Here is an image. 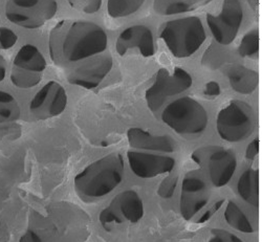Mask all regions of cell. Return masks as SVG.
Segmentation results:
<instances>
[{
	"label": "cell",
	"mask_w": 262,
	"mask_h": 242,
	"mask_svg": "<svg viewBox=\"0 0 262 242\" xmlns=\"http://www.w3.org/2000/svg\"><path fill=\"white\" fill-rule=\"evenodd\" d=\"M211 234L212 237L209 242H244L236 235L222 229H213Z\"/></svg>",
	"instance_id": "cell-30"
},
{
	"label": "cell",
	"mask_w": 262,
	"mask_h": 242,
	"mask_svg": "<svg viewBox=\"0 0 262 242\" xmlns=\"http://www.w3.org/2000/svg\"><path fill=\"white\" fill-rule=\"evenodd\" d=\"M216 188L227 186L237 168V159L233 150L221 146H205L196 149L191 156Z\"/></svg>",
	"instance_id": "cell-6"
},
{
	"label": "cell",
	"mask_w": 262,
	"mask_h": 242,
	"mask_svg": "<svg viewBox=\"0 0 262 242\" xmlns=\"http://www.w3.org/2000/svg\"><path fill=\"white\" fill-rule=\"evenodd\" d=\"M127 140L131 147L139 150L165 153L176 150V142L169 136L154 135L139 127L130 128L127 131Z\"/></svg>",
	"instance_id": "cell-17"
},
{
	"label": "cell",
	"mask_w": 262,
	"mask_h": 242,
	"mask_svg": "<svg viewBox=\"0 0 262 242\" xmlns=\"http://www.w3.org/2000/svg\"><path fill=\"white\" fill-rule=\"evenodd\" d=\"M162 121L183 137H198L208 127L205 107L190 97H182L169 103L162 113Z\"/></svg>",
	"instance_id": "cell-4"
},
{
	"label": "cell",
	"mask_w": 262,
	"mask_h": 242,
	"mask_svg": "<svg viewBox=\"0 0 262 242\" xmlns=\"http://www.w3.org/2000/svg\"><path fill=\"white\" fill-rule=\"evenodd\" d=\"M213 0H155L154 9L162 16H172L193 12L209 5Z\"/></svg>",
	"instance_id": "cell-19"
},
{
	"label": "cell",
	"mask_w": 262,
	"mask_h": 242,
	"mask_svg": "<svg viewBox=\"0 0 262 242\" xmlns=\"http://www.w3.org/2000/svg\"><path fill=\"white\" fill-rule=\"evenodd\" d=\"M19 242H43V241L36 232L32 230H28L23 236H21Z\"/></svg>",
	"instance_id": "cell-34"
},
{
	"label": "cell",
	"mask_w": 262,
	"mask_h": 242,
	"mask_svg": "<svg viewBox=\"0 0 262 242\" xmlns=\"http://www.w3.org/2000/svg\"><path fill=\"white\" fill-rule=\"evenodd\" d=\"M237 192L249 205L259 206V174L256 169H247L237 182Z\"/></svg>",
	"instance_id": "cell-20"
},
{
	"label": "cell",
	"mask_w": 262,
	"mask_h": 242,
	"mask_svg": "<svg viewBox=\"0 0 262 242\" xmlns=\"http://www.w3.org/2000/svg\"><path fill=\"white\" fill-rule=\"evenodd\" d=\"M7 75V61L0 55V82H3Z\"/></svg>",
	"instance_id": "cell-35"
},
{
	"label": "cell",
	"mask_w": 262,
	"mask_h": 242,
	"mask_svg": "<svg viewBox=\"0 0 262 242\" xmlns=\"http://www.w3.org/2000/svg\"><path fill=\"white\" fill-rule=\"evenodd\" d=\"M224 216L227 224L233 229L246 234L254 233V229L250 219L235 202H228Z\"/></svg>",
	"instance_id": "cell-21"
},
{
	"label": "cell",
	"mask_w": 262,
	"mask_h": 242,
	"mask_svg": "<svg viewBox=\"0 0 262 242\" xmlns=\"http://www.w3.org/2000/svg\"><path fill=\"white\" fill-rule=\"evenodd\" d=\"M47 70V60L41 52L32 44L21 47L16 54L11 70L12 84L20 90L37 86Z\"/></svg>",
	"instance_id": "cell-9"
},
{
	"label": "cell",
	"mask_w": 262,
	"mask_h": 242,
	"mask_svg": "<svg viewBox=\"0 0 262 242\" xmlns=\"http://www.w3.org/2000/svg\"><path fill=\"white\" fill-rule=\"evenodd\" d=\"M256 123V115L252 106L244 101L233 100L218 113L216 129L224 141L239 143L253 134Z\"/></svg>",
	"instance_id": "cell-5"
},
{
	"label": "cell",
	"mask_w": 262,
	"mask_h": 242,
	"mask_svg": "<svg viewBox=\"0 0 262 242\" xmlns=\"http://www.w3.org/2000/svg\"><path fill=\"white\" fill-rule=\"evenodd\" d=\"M18 37L13 30L0 27V50H10L17 43Z\"/></svg>",
	"instance_id": "cell-29"
},
{
	"label": "cell",
	"mask_w": 262,
	"mask_h": 242,
	"mask_svg": "<svg viewBox=\"0 0 262 242\" xmlns=\"http://www.w3.org/2000/svg\"><path fill=\"white\" fill-rule=\"evenodd\" d=\"M58 12L56 0H8L5 13L12 24L36 30L52 20Z\"/></svg>",
	"instance_id": "cell-7"
},
{
	"label": "cell",
	"mask_w": 262,
	"mask_h": 242,
	"mask_svg": "<svg viewBox=\"0 0 262 242\" xmlns=\"http://www.w3.org/2000/svg\"><path fill=\"white\" fill-rule=\"evenodd\" d=\"M251 4H253V6H254V7H257L258 0H251Z\"/></svg>",
	"instance_id": "cell-36"
},
{
	"label": "cell",
	"mask_w": 262,
	"mask_h": 242,
	"mask_svg": "<svg viewBox=\"0 0 262 242\" xmlns=\"http://www.w3.org/2000/svg\"><path fill=\"white\" fill-rule=\"evenodd\" d=\"M127 160L131 171L141 179H154L158 175L170 173L176 167L173 158L150 152L128 151Z\"/></svg>",
	"instance_id": "cell-14"
},
{
	"label": "cell",
	"mask_w": 262,
	"mask_h": 242,
	"mask_svg": "<svg viewBox=\"0 0 262 242\" xmlns=\"http://www.w3.org/2000/svg\"><path fill=\"white\" fill-rule=\"evenodd\" d=\"M207 24L214 40L221 46H229L238 35L244 21L240 0H224L218 14H207Z\"/></svg>",
	"instance_id": "cell-10"
},
{
	"label": "cell",
	"mask_w": 262,
	"mask_h": 242,
	"mask_svg": "<svg viewBox=\"0 0 262 242\" xmlns=\"http://www.w3.org/2000/svg\"><path fill=\"white\" fill-rule=\"evenodd\" d=\"M209 201V190L205 181L199 175L188 174L183 181L180 211L184 219L190 220L198 214Z\"/></svg>",
	"instance_id": "cell-15"
},
{
	"label": "cell",
	"mask_w": 262,
	"mask_h": 242,
	"mask_svg": "<svg viewBox=\"0 0 262 242\" xmlns=\"http://www.w3.org/2000/svg\"><path fill=\"white\" fill-rule=\"evenodd\" d=\"M160 38L174 57L184 59L200 50L207 34L201 18L188 16L165 22L160 29Z\"/></svg>",
	"instance_id": "cell-3"
},
{
	"label": "cell",
	"mask_w": 262,
	"mask_h": 242,
	"mask_svg": "<svg viewBox=\"0 0 262 242\" xmlns=\"http://www.w3.org/2000/svg\"><path fill=\"white\" fill-rule=\"evenodd\" d=\"M70 6L84 14H95L102 7L103 0H68Z\"/></svg>",
	"instance_id": "cell-25"
},
{
	"label": "cell",
	"mask_w": 262,
	"mask_h": 242,
	"mask_svg": "<svg viewBox=\"0 0 262 242\" xmlns=\"http://www.w3.org/2000/svg\"><path fill=\"white\" fill-rule=\"evenodd\" d=\"M224 203H225V201H224V200H222V201H218V202H216L213 206H211V207H210V209H209V210H207V211L202 215V217L200 218V220L198 222V224L202 225V224L207 223L208 220H210V219L213 217V215H214L218 210H220V209L223 207Z\"/></svg>",
	"instance_id": "cell-32"
},
{
	"label": "cell",
	"mask_w": 262,
	"mask_h": 242,
	"mask_svg": "<svg viewBox=\"0 0 262 242\" xmlns=\"http://www.w3.org/2000/svg\"><path fill=\"white\" fill-rule=\"evenodd\" d=\"M259 153V140L255 139L253 140L247 147L246 150V158L249 161H254Z\"/></svg>",
	"instance_id": "cell-33"
},
{
	"label": "cell",
	"mask_w": 262,
	"mask_h": 242,
	"mask_svg": "<svg viewBox=\"0 0 262 242\" xmlns=\"http://www.w3.org/2000/svg\"><path fill=\"white\" fill-rule=\"evenodd\" d=\"M135 49L146 58H150L156 54L154 33L144 25L127 28L117 39L116 50L120 56H124L129 50Z\"/></svg>",
	"instance_id": "cell-16"
},
{
	"label": "cell",
	"mask_w": 262,
	"mask_h": 242,
	"mask_svg": "<svg viewBox=\"0 0 262 242\" xmlns=\"http://www.w3.org/2000/svg\"><path fill=\"white\" fill-rule=\"evenodd\" d=\"M20 106L10 93L0 91V125L14 123L20 118Z\"/></svg>",
	"instance_id": "cell-22"
},
{
	"label": "cell",
	"mask_w": 262,
	"mask_h": 242,
	"mask_svg": "<svg viewBox=\"0 0 262 242\" xmlns=\"http://www.w3.org/2000/svg\"><path fill=\"white\" fill-rule=\"evenodd\" d=\"M113 65L114 59L112 55L104 52L73 69L68 75V81L85 90H94L111 73Z\"/></svg>",
	"instance_id": "cell-13"
},
{
	"label": "cell",
	"mask_w": 262,
	"mask_h": 242,
	"mask_svg": "<svg viewBox=\"0 0 262 242\" xmlns=\"http://www.w3.org/2000/svg\"><path fill=\"white\" fill-rule=\"evenodd\" d=\"M67 106V91L60 83L50 81L32 99L30 112L37 120H49L63 114Z\"/></svg>",
	"instance_id": "cell-12"
},
{
	"label": "cell",
	"mask_w": 262,
	"mask_h": 242,
	"mask_svg": "<svg viewBox=\"0 0 262 242\" xmlns=\"http://www.w3.org/2000/svg\"><path fill=\"white\" fill-rule=\"evenodd\" d=\"M21 135V128L16 124H3L0 126V148L15 141Z\"/></svg>",
	"instance_id": "cell-26"
},
{
	"label": "cell",
	"mask_w": 262,
	"mask_h": 242,
	"mask_svg": "<svg viewBox=\"0 0 262 242\" xmlns=\"http://www.w3.org/2000/svg\"><path fill=\"white\" fill-rule=\"evenodd\" d=\"M238 54L243 58L257 59L259 55V33L258 30L249 31L240 41Z\"/></svg>",
	"instance_id": "cell-24"
},
{
	"label": "cell",
	"mask_w": 262,
	"mask_h": 242,
	"mask_svg": "<svg viewBox=\"0 0 262 242\" xmlns=\"http://www.w3.org/2000/svg\"><path fill=\"white\" fill-rule=\"evenodd\" d=\"M108 47L105 31L95 22L61 20L51 30L49 51L58 68H72L83 60L102 54Z\"/></svg>",
	"instance_id": "cell-1"
},
{
	"label": "cell",
	"mask_w": 262,
	"mask_h": 242,
	"mask_svg": "<svg viewBox=\"0 0 262 242\" xmlns=\"http://www.w3.org/2000/svg\"><path fill=\"white\" fill-rule=\"evenodd\" d=\"M146 0H107V12L113 18H124L137 13Z\"/></svg>",
	"instance_id": "cell-23"
},
{
	"label": "cell",
	"mask_w": 262,
	"mask_h": 242,
	"mask_svg": "<svg viewBox=\"0 0 262 242\" xmlns=\"http://www.w3.org/2000/svg\"><path fill=\"white\" fill-rule=\"evenodd\" d=\"M178 184H179V176L169 175L161 182L157 193L160 197L164 198V200H169V198H171L174 195Z\"/></svg>",
	"instance_id": "cell-27"
},
{
	"label": "cell",
	"mask_w": 262,
	"mask_h": 242,
	"mask_svg": "<svg viewBox=\"0 0 262 242\" xmlns=\"http://www.w3.org/2000/svg\"><path fill=\"white\" fill-rule=\"evenodd\" d=\"M144 216V204L141 196L134 190H126L114 197L111 205L103 209L99 222L107 230L112 224L129 222L137 224Z\"/></svg>",
	"instance_id": "cell-11"
},
{
	"label": "cell",
	"mask_w": 262,
	"mask_h": 242,
	"mask_svg": "<svg viewBox=\"0 0 262 242\" xmlns=\"http://www.w3.org/2000/svg\"><path fill=\"white\" fill-rule=\"evenodd\" d=\"M226 75L232 90L242 95L253 94L259 83L258 73L243 65L231 66L227 70Z\"/></svg>",
	"instance_id": "cell-18"
},
{
	"label": "cell",
	"mask_w": 262,
	"mask_h": 242,
	"mask_svg": "<svg viewBox=\"0 0 262 242\" xmlns=\"http://www.w3.org/2000/svg\"><path fill=\"white\" fill-rule=\"evenodd\" d=\"M223 62V57L222 54L216 51L213 46H211L204 54L202 63L206 68H209L211 70H216L221 66Z\"/></svg>",
	"instance_id": "cell-28"
},
{
	"label": "cell",
	"mask_w": 262,
	"mask_h": 242,
	"mask_svg": "<svg viewBox=\"0 0 262 242\" xmlns=\"http://www.w3.org/2000/svg\"><path fill=\"white\" fill-rule=\"evenodd\" d=\"M123 178V158L119 153H112L78 173L74 180V186L83 201L93 202L112 193L122 183Z\"/></svg>",
	"instance_id": "cell-2"
},
{
	"label": "cell",
	"mask_w": 262,
	"mask_h": 242,
	"mask_svg": "<svg viewBox=\"0 0 262 242\" xmlns=\"http://www.w3.org/2000/svg\"><path fill=\"white\" fill-rule=\"evenodd\" d=\"M222 93L221 85L216 81H210L205 85L204 88V96L209 99L217 98Z\"/></svg>",
	"instance_id": "cell-31"
},
{
	"label": "cell",
	"mask_w": 262,
	"mask_h": 242,
	"mask_svg": "<svg viewBox=\"0 0 262 242\" xmlns=\"http://www.w3.org/2000/svg\"><path fill=\"white\" fill-rule=\"evenodd\" d=\"M192 82L191 75L181 68L173 71L161 69L145 94L148 108L154 113L158 112L168 99L188 91Z\"/></svg>",
	"instance_id": "cell-8"
}]
</instances>
